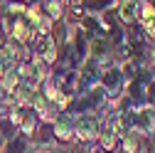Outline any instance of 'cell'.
I'll return each instance as SVG.
<instances>
[{
  "label": "cell",
  "instance_id": "6da1fadb",
  "mask_svg": "<svg viewBox=\"0 0 155 153\" xmlns=\"http://www.w3.org/2000/svg\"><path fill=\"white\" fill-rule=\"evenodd\" d=\"M101 124H104V119L99 116V114H76L74 116V141L96 143Z\"/></svg>",
  "mask_w": 155,
  "mask_h": 153
},
{
  "label": "cell",
  "instance_id": "7a4b0ae2",
  "mask_svg": "<svg viewBox=\"0 0 155 153\" xmlns=\"http://www.w3.org/2000/svg\"><path fill=\"white\" fill-rule=\"evenodd\" d=\"M99 84H101V89L106 91V99H108L111 106H113V104L126 94V76H123L121 67H116V64H111V67L104 69Z\"/></svg>",
  "mask_w": 155,
  "mask_h": 153
},
{
  "label": "cell",
  "instance_id": "3957f363",
  "mask_svg": "<svg viewBox=\"0 0 155 153\" xmlns=\"http://www.w3.org/2000/svg\"><path fill=\"white\" fill-rule=\"evenodd\" d=\"M10 119H12L15 128L20 133H27V136H32L37 126H40V116L35 114V109L30 104H15L10 109Z\"/></svg>",
  "mask_w": 155,
  "mask_h": 153
},
{
  "label": "cell",
  "instance_id": "277c9868",
  "mask_svg": "<svg viewBox=\"0 0 155 153\" xmlns=\"http://www.w3.org/2000/svg\"><path fill=\"white\" fill-rule=\"evenodd\" d=\"M130 131H138L143 136H153L155 133V109L153 106H138L130 114Z\"/></svg>",
  "mask_w": 155,
  "mask_h": 153
},
{
  "label": "cell",
  "instance_id": "5b68a950",
  "mask_svg": "<svg viewBox=\"0 0 155 153\" xmlns=\"http://www.w3.org/2000/svg\"><path fill=\"white\" fill-rule=\"evenodd\" d=\"M52 133H54L57 143H62V146L71 143L74 141V114H69V111L57 114L52 121Z\"/></svg>",
  "mask_w": 155,
  "mask_h": 153
},
{
  "label": "cell",
  "instance_id": "8992f818",
  "mask_svg": "<svg viewBox=\"0 0 155 153\" xmlns=\"http://www.w3.org/2000/svg\"><path fill=\"white\" fill-rule=\"evenodd\" d=\"M86 57L96 59L104 67H111V42L108 37H89V49H86Z\"/></svg>",
  "mask_w": 155,
  "mask_h": 153
},
{
  "label": "cell",
  "instance_id": "52a82bcc",
  "mask_svg": "<svg viewBox=\"0 0 155 153\" xmlns=\"http://www.w3.org/2000/svg\"><path fill=\"white\" fill-rule=\"evenodd\" d=\"M116 17H118V22L128 30L133 25H138V0H118L113 8Z\"/></svg>",
  "mask_w": 155,
  "mask_h": 153
},
{
  "label": "cell",
  "instance_id": "ba28073f",
  "mask_svg": "<svg viewBox=\"0 0 155 153\" xmlns=\"http://www.w3.org/2000/svg\"><path fill=\"white\" fill-rule=\"evenodd\" d=\"M37 148L32 146L27 133H15L10 141H5V146L0 148V153H35Z\"/></svg>",
  "mask_w": 155,
  "mask_h": 153
},
{
  "label": "cell",
  "instance_id": "9c48e42d",
  "mask_svg": "<svg viewBox=\"0 0 155 153\" xmlns=\"http://www.w3.org/2000/svg\"><path fill=\"white\" fill-rule=\"evenodd\" d=\"M40 8H42V12L49 17L52 22H59V20H64L67 5L62 3V0H42V3H40Z\"/></svg>",
  "mask_w": 155,
  "mask_h": 153
},
{
  "label": "cell",
  "instance_id": "30bf717a",
  "mask_svg": "<svg viewBox=\"0 0 155 153\" xmlns=\"http://www.w3.org/2000/svg\"><path fill=\"white\" fill-rule=\"evenodd\" d=\"M155 17V0H138V25H145Z\"/></svg>",
  "mask_w": 155,
  "mask_h": 153
},
{
  "label": "cell",
  "instance_id": "8fae6325",
  "mask_svg": "<svg viewBox=\"0 0 155 153\" xmlns=\"http://www.w3.org/2000/svg\"><path fill=\"white\" fill-rule=\"evenodd\" d=\"M135 153H155V133L153 136H143V143Z\"/></svg>",
  "mask_w": 155,
  "mask_h": 153
},
{
  "label": "cell",
  "instance_id": "7c38bea8",
  "mask_svg": "<svg viewBox=\"0 0 155 153\" xmlns=\"http://www.w3.org/2000/svg\"><path fill=\"white\" fill-rule=\"evenodd\" d=\"M5 42V32H3V25H0V45Z\"/></svg>",
  "mask_w": 155,
  "mask_h": 153
},
{
  "label": "cell",
  "instance_id": "4fadbf2b",
  "mask_svg": "<svg viewBox=\"0 0 155 153\" xmlns=\"http://www.w3.org/2000/svg\"><path fill=\"white\" fill-rule=\"evenodd\" d=\"M5 146V138H3V133H0V148H3Z\"/></svg>",
  "mask_w": 155,
  "mask_h": 153
}]
</instances>
